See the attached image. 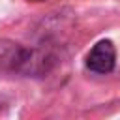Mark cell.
I'll list each match as a JSON object with an SVG mask.
<instances>
[{
	"label": "cell",
	"mask_w": 120,
	"mask_h": 120,
	"mask_svg": "<svg viewBox=\"0 0 120 120\" xmlns=\"http://www.w3.org/2000/svg\"><path fill=\"white\" fill-rule=\"evenodd\" d=\"M116 64V49L111 39L98 41L86 54V68L94 73H111Z\"/></svg>",
	"instance_id": "cell-1"
},
{
	"label": "cell",
	"mask_w": 120,
	"mask_h": 120,
	"mask_svg": "<svg viewBox=\"0 0 120 120\" xmlns=\"http://www.w3.org/2000/svg\"><path fill=\"white\" fill-rule=\"evenodd\" d=\"M30 2H41V0H30Z\"/></svg>",
	"instance_id": "cell-2"
}]
</instances>
